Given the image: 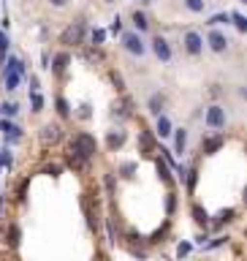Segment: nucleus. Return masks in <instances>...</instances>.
I'll return each mask as SVG.
<instances>
[{
	"instance_id": "f257e3e1",
	"label": "nucleus",
	"mask_w": 247,
	"mask_h": 261,
	"mask_svg": "<svg viewBox=\"0 0 247 261\" xmlns=\"http://www.w3.org/2000/svg\"><path fill=\"white\" fill-rule=\"evenodd\" d=\"M95 152H98L95 139L90 136V133H76L74 142H71V163L82 166V161H90Z\"/></svg>"
},
{
	"instance_id": "f03ea898",
	"label": "nucleus",
	"mask_w": 247,
	"mask_h": 261,
	"mask_svg": "<svg viewBox=\"0 0 247 261\" xmlns=\"http://www.w3.org/2000/svg\"><path fill=\"white\" fill-rule=\"evenodd\" d=\"M123 44H125V49H128L131 55H139V57H141V55L147 52L144 41H141L136 33H125V35H123Z\"/></svg>"
},
{
	"instance_id": "7ed1b4c3",
	"label": "nucleus",
	"mask_w": 247,
	"mask_h": 261,
	"mask_svg": "<svg viewBox=\"0 0 247 261\" xmlns=\"http://www.w3.org/2000/svg\"><path fill=\"white\" fill-rule=\"evenodd\" d=\"M206 125H209V128H223V125H226V109H223V106H209V112H206Z\"/></svg>"
},
{
	"instance_id": "20e7f679",
	"label": "nucleus",
	"mask_w": 247,
	"mask_h": 261,
	"mask_svg": "<svg viewBox=\"0 0 247 261\" xmlns=\"http://www.w3.org/2000/svg\"><path fill=\"white\" fill-rule=\"evenodd\" d=\"M152 52H155L163 63L171 60V49H169V41H166L163 35H155V38H152Z\"/></svg>"
},
{
	"instance_id": "39448f33",
	"label": "nucleus",
	"mask_w": 247,
	"mask_h": 261,
	"mask_svg": "<svg viewBox=\"0 0 247 261\" xmlns=\"http://www.w3.org/2000/svg\"><path fill=\"white\" fill-rule=\"evenodd\" d=\"M185 49L190 52V55H201V49H204V41H201L199 33H185Z\"/></svg>"
},
{
	"instance_id": "423d86ee",
	"label": "nucleus",
	"mask_w": 247,
	"mask_h": 261,
	"mask_svg": "<svg viewBox=\"0 0 247 261\" xmlns=\"http://www.w3.org/2000/svg\"><path fill=\"white\" fill-rule=\"evenodd\" d=\"M206 41H209V47H212V52H226V47H228V38H226L223 33H220V30H212Z\"/></svg>"
},
{
	"instance_id": "0eeeda50",
	"label": "nucleus",
	"mask_w": 247,
	"mask_h": 261,
	"mask_svg": "<svg viewBox=\"0 0 247 261\" xmlns=\"http://www.w3.org/2000/svg\"><path fill=\"white\" fill-rule=\"evenodd\" d=\"M0 130H3V133H6V139H11V142L22 136V133H19V128H16L14 123H8V120H3V123H0Z\"/></svg>"
},
{
	"instance_id": "6e6552de",
	"label": "nucleus",
	"mask_w": 247,
	"mask_h": 261,
	"mask_svg": "<svg viewBox=\"0 0 247 261\" xmlns=\"http://www.w3.org/2000/svg\"><path fill=\"white\" fill-rule=\"evenodd\" d=\"M41 139L44 142H57V139H60V128H57V125H44V133H41Z\"/></svg>"
},
{
	"instance_id": "1a4fd4ad",
	"label": "nucleus",
	"mask_w": 247,
	"mask_h": 261,
	"mask_svg": "<svg viewBox=\"0 0 247 261\" xmlns=\"http://www.w3.org/2000/svg\"><path fill=\"white\" fill-rule=\"evenodd\" d=\"M125 145V130H117V133H109V150H120Z\"/></svg>"
},
{
	"instance_id": "9d476101",
	"label": "nucleus",
	"mask_w": 247,
	"mask_h": 261,
	"mask_svg": "<svg viewBox=\"0 0 247 261\" xmlns=\"http://www.w3.org/2000/svg\"><path fill=\"white\" fill-rule=\"evenodd\" d=\"M185 145H187V130L179 128L177 130V139H174V150H177V152H185Z\"/></svg>"
},
{
	"instance_id": "9b49d317",
	"label": "nucleus",
	"mask_w": 247,
	"mask_h": 261,
	"mask_svg": "<svg viewBox=\"0 0 247 261\" xmlns=\"http://www.w3.org/2000/svg\"><path fill=\"white\" fill-rule=\"evenodd\" d=\"M133 25H136L139 33H144V30L150 28V22H147V16L141 14V11H133Z\"/></svg>"
},
{
	"instance_id": "f8f14e48",
	"label": "nucleus",
	"mask_w": 247,
	"mask_h": 261,
	"mask_svg": "<svg viewBox=\"0 0 247 261\" xmlns=\"http://www.w3.org/2000/svg\"><path fill=\"white\" fill-rule=\"evenodd\" d=\"M155 169H158V177L163 179L166 185H171V174H169V166H166L163 161H155Z\"/></svg>"
},
{
	"instance_id": "ddd939ff",
	"label": "nucleus",
	"mask_w": 247,
	"mask_h": 261,
	"mask_svg": "<svg viewBox=\"0 0 247 261\" xmlns=\"http://www.w3.org/2000/svg\"><path fill=\"white\" fill-rule=\"evenodd\" d=\"M171 133V123H169V117L158 114V136H169Z\"/></svg>"
},
{
	"instance_id": "4468645a",
	"label": "nucleus",
	"mask_w": 247,
	"mask_h": 261,
	"mask_svg": "<svg viewBox=\"0 0 247 261\" xmlns=\"http://www.w3.org/2000/svg\"><path fill=\"white\" fill-rule=\"evenodd\" d=\"M68 60H71V57L65 55V52H62V55H57L55 57V65H52V68H55V74H62V71H65V65H68Z\"/></svg>"
},
{
	"instance_id": "2eb2a0df",
	"label": "nucleus",
	"mask_w": 247,
	"mask_h": 261,
	"mask_svg": "<svg viewBox=\"0 0 247 261\" xmlns=\"http://www.w3.org/2000/svg\"><path fill=\"white\" fill-rule=\"evenodd\" d=\"M160 109H163V96H152L150 98V112L152 114H160Z\"/></svg>"
},
{
	"instance_id": "dca6fc26",
	"label": "nucleus",
	"mask_w": 247,
	"mask_h": 261,
	"mask_svg": "<svg viewBox=\"0 0 247 261\" xmlns=\"http://www.w3.org/2000/svg\"><path fill=\"white\" fill-rule=\"evenodd\" d=\"M193 220H196L199 226H206V223H209V220H206V212L201 207H193Z\"/></svg>"
},
{
	"instance_id": "f3484780",
	"label": "nucleus",
	"mask_w": 247,
	"mask_h": 261,
	"mask_svg": "<svg viewBox=\"0 0 247 261\" xmlns=\"http://www.w3.org/2000/svg\"><path fill=\"white\" fill-rule=\"evenodd\" d=\"M220 145H223V136H215V139H209V142H204V152H215Z\"/></svg>"
},
{
	"instance_id": "a211bd4d",
	"label": "nucleus",
	"mask_w": 247,
	"mask_h": 261,
	"mask_svg": "<svg viewBox=\"0 0 247 261\" xmlns=\"http://www.w3.org/2000/svg\"><path fill=\"white\" fill-rule=\"evenodd\" d=\"M57 114H60V117H68L71 114V106H68L65 98H57Z\"/></svg>"
},
{
	"instance_id": "6ab92c4d",
	"label": "nucleus",
	"mask_w": 247,
	"mask_h": 261,
	"mask_svg": "<svg viewBox=\"0 0 247 261\" xmlns=\"http://www.w3.org/2000/svg\"><path fill=\"white\" fill-rule=\"evenodd\" d=\"M185 6L190 8L193 14H201L204 11V0H185Z\"/></svg>"
},
{
	"instance_id": "aec40b11",
	"label": "nucleus",
	"mask_w": 247,
	"mask_h": 261,
	"mask_svg": "<svg viewBox=\"0 0 247 261\" xmlns=\"http://www.w3.org/2000/svg\"><path fill=\"white\" fill-rule=\"evenodd\" d=\"M0 112H3V114H8V117H14L16 112H19V106H16V103H3V106H0Z\"/></svg>"
},
{
	"instance_id": "412c9836",
	"label": "nucleus",
	"mask_w": 247,
	"mask_h": 261,
	"mask_svg": "<svg viewBox=\"0 0 247 261\" xmlns=\"http://www.w3.org/2000/svg\"><path fill=\"white\" fill-rule=\"evenodd\" d=\"M139 139H141V150H144L147 155H150V152H152V139H150V133H141Z\"/></svg>"
},
{
	"instance_id": "4be33fe9",
	"label": "nucleus",
	"mask_w": 247,
	"mask_h": 261,
	"mask_svg": "<svg viewBox=\"0 0 247 261\" xmlns=\"http://www.w3.org/2000/svg\"><path fill=\"white\" fill-rule=\"evenodd\" d=\"M79 35H82V28L76 25V28H71L68 33H65V41H71V38H74V41H79Z\"/></svg>"
},
{
	"instance_id": "5701e85b",
	"label": "nucleus",
	"mask_w": 247,
	"mask_h": 261,
	"mask_svg": "<svg viewBox=\"0 0 247 261\" xmlns=\"http://www.w3.org/2000/svg\"><path fill=\"white\" fill-rule=\"evenodd\" d=\"M30 101H33V112H41L44 109V98L38 96V93H33V98H30Z\"/></svg>"
},
{
	"instance_id": "b1692460",
	"label": "nucleus",
	"mask_w": 247,
	"mask_h": 261,
	"mask_svg": "<svg viewBox=\"0 0 247 261\" xmlns=\"http://www.w3.org/2000/svg\"><path fill=\"white\" fill-rule=\"evenodd\" d=\"M233 22H236L239 33H245V30H247V22H245V16H242V14H233Z\"/></svg>"
},
{
	"instance_id": "393cba45",
	"label": "nucleus",
	"mask_w": 247,
	"mask_h": 261,
	"mask_svg": "<svg viewBox=\"0 0 247 261\" xmlns=\"http://www.w3.org/2000/svg\"><path fill=\"white\" fill-rule=\"evenodd\" d=\"M174 207H177V199H174V193H171V196L166 199V212L171 215V212H174Z\"/></svg>"
},
{
	"instance_id": "a878e982",
	"label": "nucleus",
	"mask_w": 247,
	"mask_h": 261,
	"mask_svg": "<svg viewBox=\"0 0 247 261\" xmlns=\"http://www.w3.org/2000/svg\"><path fill=\"white\" fill-rule=\"evenodd\" d=\"M133 172H136V163H125L123 166V177H133Z\"/></svg>"
},
{
	"instance_id": "bb28decb",
	"label": "nucleus",
	"mask_w": 247,
	"mask_h": 261,
	"mask_svg": "<svg viewBox=\"0 0 247 261\" xmlns=\"http://www.w3.org/2000/svg\"><path fill=\"white\" fill-rule=\"evenodd\" d=\"M111 82H114L117 90H125V82H123V76H120V74H111Z\"/></svg>"
},
{
	"instance_id": "cd10ccee",
	"label": "nucleus",
	"mask_w": 247,
	"mask_h": 261,
	"mask_svg": "<svg viewBox=\"0 0 247 261\" xmlns=\"http://www.w3.org/2000/svg\"><path fill=\"white\" fill-rule=\"evenodd\" d=\"M123 30V22H120V16H114V22H111V33H120Z\"/></svg>"
},
{
	"instance_id": "c85d7f7f",
	"label": "nucleus",
	"mask_w": 247,
	"mask_h": 261,
	"mask_svg": "<svg viewBox=\"0 0 247 261\" xmlns=\"http://www.w3.org/2000/svg\"><path fill=\"white\" fill-rule=\"evenodd\" d=\"M11 245H19V228H11Z\"/></svg>"
},
{
	"instance_id": "c756f323",
	"label": "nucleus",
	"mask_w": 247,
	"mask_h": 261,
	"mask_svg": "<svg viewBox=\"0 0 247 261\" xmlns=\"http://www.w3.org/2000/svg\"><path fill=\"white\" fill-rule=\"evenodd\" d=\"M103 38H106V33H103V30H95V33H93V41H95V44H101Z\"/></svg>"
},
{
	"instance_id": "7c9ffc66",
	"label": "nucleus",
	"mask_w": 247,
	"mask_h": 261,
	"mask_svg": "<svg viewBox=\"0 0 247 261\" xmlns=\"http://www.w3.org/2000/svg\"><path fill=\"white\" fill-rule=\"evenodd\" d=\"M196 174H199V172H190V177H187V188H190V193H193V188H196Z\"/></svg>"
},
{
	"instance_id": "2f4dec72",
	"label": "nucleus",
	"mask_w": 247,
	"mask_h": 261,
	"mask_svg": "<svg viewBox=\"0 0 247 261\" xmlns=\"http://www.w3.org/2000/svg\"><path fill=\"white\" fill-rule=\"evenodd\" d=\"M187 253H190V245H179L177 247V256H187Z\"/></svg>"
},
{
	"instance_id": "473e14b6",
	"label": "nucleus",
	"mask_w": 247,
	"mask_h": 261,
	"mask_svg": "<svg viewBox=\"0 0 247 261\" xmlns=\"http://www.w3.org/2000/svg\"><path fill=\"white\" fill-rule=\"evenodd\" d=\"M220 22H228V16H223V14H220V16H215V19H212V25H220Z\"/></svg>"
},
{
	"instance_id": "72a5a7b5",
	"label": "nucleus",
	"mask_w": 247,
	"mask_h": 261,
	"mask_svg": "<svg viewBox=\"0 0 247 261\" xmlns=\"http://www.w3.org/2000/svg\"><path fill=\"white\" fill-rule=\"evenodd\" d=\"M49 3H52V6H57V8H62V6H65V0H49Z\"/></svg>"
},
{
	"instance_id": "f704fd0d",
	"label": "nucleus",
	"mask_w": 247,
	"mask_h": 261,
	"mask_svg": "<svg viewBox=\"0 0 247 261\" xmlns=\"http://www.w3.org/2000/svg\"><path fill=\"white\" fill-rule=\"evenodd\" d=\"M136 3H150V0H136Z\"/></svg>"
},
{
	"instance_id": "c9c22d12",
	"label": "nucleus",
	"mask_w": 247,
	"mask_h": 261,
	"mask_svg": "<svg viewBox=\"0 0 247 261\" xmlns=\"http://www.w3.org/2000/svg\"><path fill=\"white\" fill-rule=\"evenodd\" d=\"M106 3H117V0H106Z\"/></svg>"
}]
</instances>
